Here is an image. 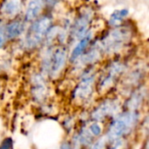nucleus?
I'll return each mask as SVG.
<instances>
[{
  "label": "nucleus",
  "instance_id": "nucleus-1",
  "mask_svg": "<svg viewBox=\"0 0 149 149\" xmlns=\"http://www.w3.org/2000/svg\"><path fill=\"white\" fill-rule=\"evenodd\" d=\"M131 37L132 32L128 27H116L102 38L99 47L106 54H113L121 50L130 41Z\"/></svg>",
  "mask_w": 149,
  "mask_h": 149
},
{
  "label": "nucleus",
  "instance_id": "nucleus-2",
  "mask_svg": "<svg viewBox=\"0 0 149 149\" xmlns=\"http://www.w3.org/2000/svg\"><path fill=\"white\" fill-rule=\"evenodd\" d=\"M138 113L135 111H128L118 116L111 124L107 132V139L116 141L129 134L138 121Z\"/></svg>",
  "mask_w": 149,
  "mask_h": 149
},
{
  "label": "nucleus",
  "instance_id": "nucleus-3",
  "mask_svg": "<svg viewBox=\"0 0 149 149\" xmlns=\"http://www.w3.org/2000/svg\"><path fill=\"white\" fill-rule=\"evenodd\" d=\"M51 25L52 18L47 16L42 17L36 20L29 28V31L26 34L24 39L25 47L30 50L36 48L46 36Z\"/></svg>",
  "mask_w": 149,
  "mask_h": 149
},
{
  "label": "nucleus",
  "instance_id": "nucleus-4",
  "mask_svg": "<svg viewBox=\"0 0 149 149\" xmlns=\"http://www.w3.org/2000/svg\"><path fill=\"white\" fill-rule=\"evenodd\" d=\"M126 69L125 65L122 62L114 61L112 62L107 69L104 71L103 74L101 75L99 82V90L100 91H107L113 85L115 81L119 79V77L124 72Z\"/></svg>",
  "mask_w": 149,
  "mask_h": 149
},
{
  "label": "nucleus",
  "instance_id": "nucleus-5",
  "mask_svg": "<svg viewBox=\"0 0 149 149\" xmlns=\"http://www.w3.org/2000/svg\"><path fill=\"white\" fill-rule=\"evenodd\" d=\"M93 12L90 9H86L76 17L72 26V37L74 39H80L88 31V28L93 18Z\"/></svg>",
  "mask_w": 149,
  "mask_h": 149
},
{
  "label": "nucleus",
  "instance_id": "nucleus-6",
  "mask_svg": "<svg viewBox=\"0 0 149 149\" xmlns=\"http://www.w3.org/2000/svg\"><path fill=\"white\" fill-rule=\"evenodd\" d=\"M94 79V74H85L74 90L73 98L78 101H84L87 100L93 93Z\"/></svg>",
  "mask_w": 149,
  "mask_h": 149
},
{
  "label": "nucleus",
  "instance_id": "nucleus-7",
  "mask_svg": "<svg viewBox=\"0 0 149 149\" xmlns=\"http://www.w3.org/2000/svg\"><path fill=\"white\" fill-rule=\"evenodd\" d=\"M66 51L62 46L57 47L53 52H51L49 73L52 76H58V74L64 69L66 62Z\"/></svg>",
  "mask_w": 149,
  "mask_h": 149
},
{
  "label": "nucleus",
  "instance_id": "nucleus-8",
  "mask_svg": "<svg viewBox=\"0 0 149 149\" xmlns=\"http://www.w3.org/2000/svg\"><path fill=\"white\" fill-rule=\"evenodd\" d=\"M119 103L114 100H108L101 103L93 113V118L95 120H102L107 116H111L119 111Z\"/></svg>",
  "mask_w": 149,
  "mask_h": 149
},
{
  "label": "nucleus",
  "instance_id": "nucleus-9",
  "mask_svg": "<svg viewBox=\"0 0 149 149\" xmlns=\"http://www.w3.org/2000/svg\"><path fill=\"white\" fill-rule=\"evenodd\" d=\"M92 38H93V32L88 31L83 38H81L79 39V41L78 42V44L75 45V47L73 48V50L71 52V55L69 58L70 62L73 63L77 59H79L80 58V56H82V54L85 52L86 49L87 48L88 45L90 44Z\"/></svg>",
  "mask_w": 149,
  "mask_h": 149
},
{
  "label": "nucleus",
  "instance_id": "nucleus-10",
  "mask_svg": "<svg viewBox=\"0 0 149 149\" xmlns=\"http://www.w3.org/2000/svg\"><path fill=\"white\" fill-rule=\"evenodd\" d=\"M44 0H29L24 18L26 21H32L38 17L44 8Z\"/></svg>",
  "mask_w": 149,
  "mask_h": 149
},
{
  "label": "nucleus",
  "instance_id": "nucleus-11",
  "mask_svg": "<svg viewBox=\"0 0 149 149\" xmlns=\"http://www.w3.org/2000/svg\"><path fill=\"white\" fill-rule=\"evenodd\" d=\"M22 1L23 0H3L1 4L2 13L8 17H15L21 10Z\"/></svg>",
  "mask_w": 149,
  "mask_h": 149
},
{
  "label": "nucleus",
  "instance_id": "nucleus-12",
  "mask_svg": "<svg viewBox=\"0 0 149 149\" xmlns=\"http://www.w3.org/2000/svg\"><path fill=\"white\" fill-rule=\"evenodd\" d=\"M24 30V24L22 21H13L3 27L6 39H13L20 36Z\"/></svg>",
  "mask_w": 149,
  "mask_h": 149
},
{
  "label": "nucleus",
  "instance_id": "nucleus-13",
  "mask_svg": "<svg viewBox=\"0 0 149 149\" xmlns=\"http://www.w3.org/2000/svg\"><path fill=\"white\" fill-rule=\"evenodd\" d=\"M32 95L37 100H41L46 93V86L44 79L41 75H36L32 79Z\"/></svg>",
  "mask_w": 149,
  "mask_h": 149
},
{
  "label": "nucleus",
  "instance_id": "nucleus-14",
  "mask_svg": "<svg viewBox=\"0 0 149 149\" xmlns=\"http://www.w3.org/2000/svg\"><path fill=\"white\" fill-rule=\"evenodd\" d=\"M100 49L99 45H95L93 49L87 52L84 56H80V62L84 65L93 64L100 58Z\"/></svg>",
  "mask_w": 149,
  "mask_h": 149
},
{
  "label": "nucleus",
  "instance_id": "nucleus-15",
  "mask_svg": "<svg viewBox=\"0 0 149 149\" xmlns=\"http://www.w3.org/2000/svg\"><path fill=\"white\" fill-rule=\"evenodd\" d=\"M129 14V10L128 9H121V10H114L110 17L109 19V24L111 25L116 26L118 24H120Z\"/></svg>",
  "mask_w": 149,
  "mask_h": 149
},
{
  "label": "nucleus",
  "instance_id": "nucleus-16",
  "mask_svg": "<svg viewBox=\"0 0 149 149\" xmlns=\"http://www.w3.org/2000/svg\"><path fill=\"white\" fill-rule=\"evenodd\" d=\"M145 96V90L143 88L137 90L130 98V100H128V107H130V109H132V111H134L143 101Z\"/></svg>",
  "mask_w": 149,
  "mask_h": 149
},
{
  "label": "nucleus",
  "instance_id": "nucleus-17",
  "mask_svg": "<svg viewBox=\"0 0 149 149\" xmlns=\"http://www.w3.org/2000/svg\"><path fill=\"white\" fill-rule=\"evenodd\" d=\"M88 130H89V132L91 133V134L93 136H98L101 133V127H100V126L97 122L91 124L89 128H88Z\"/></svg>",
  "mask_w": 149,
  "mask_h": 149
},
{
  "label": "nucleus",
  "instance_id": "nucleus-18",
  "mask_svg": "<svg viewBox=\"0 0 149 149\" xmlns=\"http://www.w3.org/2000/svg\"><path fill=\"white\" fill-rule=\"evenodd\" d=\"M106 143H107L106 139L105 138H101V139H100L99 141H97L93 145V147L91 148V149H105Z\"/></svg>",
  "mask_w": 149,
  "mask_h": 149
},
{
  "label": "nucleus",
  "instance_id": "nucleus-19",
  "mask_svg": "<svg viewBox=\"0 0 149 149\" xmlns=\"http://www.w3.org/2000/svg\"><path fill=\"white\" fill-rule=\"evenodd\" d=\"M6 41V37L4 34V31L3 27H0V48H2Z\"/></svg>",
  "mask_w": 149,
  "mask_h": 149
},
{
  "label": "nucleus",
  "instance_id": "nucleus-20",
  "mask_svg": "<svg viewBox=\"0 0 149 149\" xmlns=\"http://www.w3.org/2000/svg\"><path fill=\"white\" fill-rule=\"evenodd\" d=\"M4 65H5V61H4V60L0 59V71H2V70H3V68L4 67Z\"/></svg>",
  "mask_w": 149,
  "mask_h": 149
},
{
  "label": "nucleus",
  "instance_id": "nucleus-21",
  "mask_svg": "<svg viewBox=\"0 0 149 149\" xmlns=\"http://www.w3.org/2000/svg\"><path fill=\"white\" fill-rule=\"evenodd\" d=\"M62 149H70V147L68 144H64L63 147H62Z\"/></svg>",
  "mask_w": 149,
  "mask_h": 149
},
{
  "label": "nucleus",
  "instance_id": "nucleus-22",
  "mask_svg": "<svg viewBox=\"0 0 149 149\" xmlns=\"http://www.w3.org/2000/svg\"><path fill=\"white\" fill-rule=\"evenodd\" d=\"M45 1H47V2L50 3H56L58 0H45Z\"/></svg>",
  "mask_w": 149,
  "mask_h": 149
}]
</instances>
